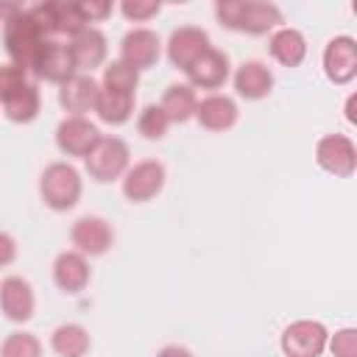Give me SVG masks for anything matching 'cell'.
<instances>
[{
    "mask_svg": "<svg viewBox=\"0 0 357 357\" xmlns=\"http://www.w3.org/2000/svg\"><path fill=\"white\" fill-rule=\"evenodd\" d=\"M326 349L335 357H357V329L354 326H340V329H335V335L329 332Z\"/></svg>",
    "mask_w": 357,
    "mask_h": 357,
    "instance_id": "obj_30",
    "label": "cell"
},
{
    "mask_svg": "<svg viewBox=\"0 0 357 357\" xmlns=\"http://www.w3.org/2000/svg\"><path fill=\"white\" fill-rule=\"evenodd\" d=\"M195 120L204 131H229L237 126L240 120V109H237V100L229 98V95H220V92H212L206 98L198 100L195 106Z\"/></svg>",
    "mask_w": 357,
    "mask_h": 357,
    "instance_id": "obj_18",
    "label": "cell"
},
{
    "mask_svg": "<svg viewBox=\"0 0 357 357\" xmlns=\"http://www.w3.org/2000/svg\"><path fill=\"white\" fill-rule=\"evenodd\" d=\"M56 148L64 156H75V159H86L95 145L100 142V128L98 123H92L89 117H64L56 126Z\"/></svg>",
    "mask_w": 357,
    "mask_h": 357,
    "instance_id": "obj_8",
    "label": "cell"
},
{
    "mask_svg": "<svg viewBox=\"0 0 357 357\" xmlns=\"http://www.w3.org/2000/svg\"><path fill=\"white\" fill-rule=\"evenodd\" d=\"M0 357H42V343L36 335L17 329L0 343Z\"/></svg>",
    "mask_w": 357,
    "mask_h": 357,
    "instance_id": "obj_28",
    "label": "cell"
},
{
    "mask_svg": "<svg viewBox=\"0 0 357 357\" xmlns=\"http://www.w3.org/2000/svg\"><path fill=\"white\" fill-rule=\"evenodd\" d=\"M159 56H162V39H159L156 31H151V28H131V31L123 33V39H120V59L126 64H131L137 73L156 67Z\"/></svg>",
    "mask_w": 357,
    "mask_h": 357,
    "instance_id": "obj_13",
    "label": "cell"
},
{
    "mask_svg": "<svg viewBox=\"0 0 357 357\" xmlns=\"http://www.w3.org/2000/svg\"><path fill=\"white\" fill-rule=\"evenodd\" d=\"M17 259V240L8 231H0V268L11 265Z\"/></svg>",
    "mask_w": 357,
    "mask_h": 357,
    "instance_id": "obj_33",
    "label": "cell"
},
{
    "mask_svg": "<svg viewBox=\"0 0 357 357\" xmlns=\"http://www.w3.org/2000/svg\"><path fill=\"white\" fill-rule=\"evenodd\" d=\"M67 45L73 50V59H75V67L78 70H89V75H92V70H98V67L106 64L109 42H106V36H103L100 28L86 25L78 33H73Z\"/></svg>",
    "mask_w": 357,
    "mask_h": 357,
    "instance_id": "obj_19",
    "label": "cell"
},
{
    "mask_svg": "<svg viewBox=\"0 0 357 357\" xmlns=\"http://www.w3.org/2000/svg\"><path fill=\"white\" fill-rule=\"evenodd\" d=\"M165 181H167L165 165L159 159H142L126 170V176L120 178V187L131 204H148L165 190Z\"/></svg>",
    "mask_w": 357,
    "mask_h": 357,
    "instance_id": "obj_7",
    "label": "cell"
},
{
    "mask_svg": "<svg viewBox=\"0 0 357 357\" xmlns=\"http://www.w3.org/2000/svg\"><path fill=\"white\" fill-rule=\"evenodd\" d=\"M156 357H195L187 346H178V343H167V346H162L159 351H156Z\"/></svg>",
    "mask_w": 357,
    "mask_h": 357,
    "instance_id": "obj_34",
    "label": "cell"
},
{
    "mask_svg": "<svg viewBox=\"0 0 357 357\" xmlns=\"http://www.w3.org/2000/svg\"><path fill=\"white\" fill-rule=\"evenodd\" d=\"M0 312L11 324H28L36 312V296L28 279L22 276H6L0 282Z\"/></svg>",
    "mask_w": 357,
    "mask_h": 357,
    "instance_id": "obj_14",
    "label": "cell"
},
{
    "mask_svg": "<svg viewBox=\"0 0 357 357\" xmlns=\"http://www.w3.org/2000/svg\"><path fill=\"white\" fill-rule=\"evenodd\" d=\"M271 59L282 67H298L307 59V36L298 28H276L268 39Z\"/></svg>",
    "mask_w": 357,
    "mask_h": 357,
    "instance_id": "obj_21",
    "label": "cell"
},
{
    "mask_svg": "<svg viewBox=\"0 0 357 357\" xmlns=\"http://www.w3.org/2000/svg\"><path fill=\"white\" fill-rule=\"evenodd\" d=\"M92 279V268H89V259L78 251H61L56 259H53V284L67 293V296H78L81 290H86Z\"/></svg>",
    "mask_w": 357,
    "mask_h": 357,
    "instance_id": "obj_17",
    "label": "cell"
},
{
    "mask_svg": "<svg viewBox=\"0 0 357 357\" xmlns=\"http://www.w3.org/2000/svg\"><path fill=\"white\" fill-rule=\"evenodd\" d=\"M231 84H234V89H237L240 98H245V100H262V98H268L273 92V73H271V67L265 61L251 59V61H243L234 70Z\"/></svg>",
    "mask_w": 357,
    "mask_h": 357,
    "instance_id": "obj_20",
    "label": "cell"
},
{
    "mask_svg": "<svg viewBox=\"0 0 357 357\" xmlns=\"http://www.w3.org/2000/svg\"><path fill=\"white\" fill-rule=\"evenodd\" d=\"M131 167V148L120 137H100L95 151L84 159V170L95 184H112Z\"/></svg>",
    "mask_w": 357,
    "mask_h": 357,
    "instance_id": "obj_4",
    "label": "cell"
},
{
    "mask_svg": "<svg viewBox=\"0 0 357 357\" xmlns=\"http://www.w3.org/2000/svg\"><path fill=\"white\" fill-rule=\"evenodd\" d=\"M162 112L167 114L170 126L173 123H187L195 117V106H198V95L190 84H170L159 100Z\"/></svg>",
    "mask_w": 357,
    "mask_h": 357,
    "instance_id": "obj_23",
    "label": "cell"
},
{
    "mask_svg": "<svg viewBox=\"0 0 357 357\" xmlns=\"http://www.w3.org/2000/svg\"><path fill=\"white\" fill-rule=\"evenodd\" d=\"M39 112H42V95H39L36 84H31V81H28L17 95H11V98L3 103V114H6V120L20 123V126L33 123V120L39 117Z\"/></svg>",
    "mask_w": 357,
    "mask_h": 357,
    "instance_id": "obj_24",
    "label": "cell"
},
{
    "mask_svg": "<svg viewBox=\"0 0 357 357\" xmlns=\"http://www.w3.org/2000/svg\"><path fill=\"white\" fill-rule=\"evenodd\" d=\"M50 349L56 357H86L92 337L81 324H61L50 332Z\"/></svg>",
    "mask_w": 357,
    "mask_h": 357,
    "instance_id": "obj_22",
    "label": "cell"
},
{
    "mask_svg": "<svg viewBox=\"0 0 357 357\" xmlns=\"http://www.w3.org/2000/svg\"><path fill=\"white\" fill-rule=\"evenodd\" d=\"M167 128H170V120H167V114L162 112L159 103H148V106L139 109V114H137V131H139L142 139H151V142L165 139Z\"/></svg>",
    "mask_w": 357,
    "mask_h": 357,
    "instance_id": "obj_27",
    "label": "cell"
},
{
    "mask_svg": "<svg viewBox=\"0 0 357 357\" xmlns=\"http://www.w3.org/2000/svg\"><path fill=\"white\" fill-rule=\"evenodd\" d=\"M329 329L321 321L298 318L287 324L279 335V349L284 357H321L326 351Z\"/></svg>",
    "mask_w": 357,
    "mask_h": 357,
    "instance_id": "obj_5",
    "label": "cell"
},
{
    "mask_svg": "<svg viewBox=\"0 0 357 357\" xmlns=\"http://www.w3.org/2000/svg\"><path fill=\"white\" fill-rule=\"evenodd\" d=\"M95 114L106 126H123V123H128L134 117V98L131 95H117V92L100 89L98 92V100H95Z\"/></svg>",
    "mask_w": 357,
    "mask_h": 357,
    "instance_id": "obj_25",
    "label": "cell"
},
{
    "mask_svg": "<svg viewBox=\"0 0 357 357\" xmlns=\"http://www.w3.org/2000/svg\"><path fill=\"white\" fill-rule=\"evenodd\" d=\"M159 11H162V3L159 0H126V3H120V14L128 22H148Z\"/></svg>",
    "mask_w": 357,
    "mask_h": 357,
    "instance_id": "obj_31",
    "label": "cell"
},
{
    "mask_svg": "<svg viewBox=\"0 0 357 357\" xmlns=\"http://www.w3.org/2000/svg\"><path fill=\"white\" fill-rule=\"evenodd\" d=\"M321 67H324V75L335 86L351 84L357 75V42H354V36H349V33L332 36L324 47Z\"/></svg>",
    "mask_w": 357,
    "mask_h": 357,
    "instance_id": "obj_10",
    "label": "cell"
},
{
    "mask_svg": "<svg viewBox=\"0 0 357 357\" xmlns=\"http://www.w3.org/2000/svg\"><path fill=\"white\" fill-rule=\"evenodd\" d=\"M84 195V178L70 162H50L39 176V198L53 212H70Z\"/></svg>",
    "mask_w": 357,
    "mask_h": 357,
    "instance_id": "obj_2",
    "label": "cell"
},
{
    "mask_svg": "<svg viewBox=\"0 0 357 357\" xmlns=\"http://www.w3.org/2000/svg\"><path fill=\"white\" fill-rule=\"evenodd\" d=\"M45 42H47V36L36 25V20L28 14V8H17L3 22V47H6L8 59L28 73H31V64L39 56Z\"/></svg>",
    "mask_w": 357,
    "mask_h": 357,
    "instance_id": "obj_3",
    "label": "cell"
},
{
    "mask_svg": "<svg viewBox=\"0 0 357 357\" xmlns=\"http://www.w3.org/2000/svg\"><path fill=\"white\" fill-rule=\"evenodd\" d=\"M315 165L335 178H351L357 173L354 139L346 134H324L315 142Z\"/></svg>",
    "mask_w": 357,
    "mask_h": 357,
    "instance_id": "obj_6",
    "label": "cell"
},
{
    "mask_svg": "<svg viewBox=\"0 0 357 357\" xmlns=\"http://www.w3.org/2000/svg\"><path fill=\"white\" fill-rule=\"evenodd\" d=\"M70 243L73 251L89 257H103L114 245V229L100 215H84L70 226Z\"/></svg>",
    "mask_w": 357,
    "mask_h": 357,
    "instance_id": "obj_9",
    "label": "cell"
},
{
    "mask_svg": "<svg viewBox=\"0 0 357 357\" xmlns=\"http://www.w3.org/2000/svg\"><path fill=\"white\" fill-rule=\"evenodd\" d=\"M354 103H357V95H349V100H346V120H349V123H357V114H354Z\"/></svg>",
    "mask_w": 357,
    "mask_h": 357,
    "instance_id": "obj_35",
    "label": "cell"
},
{
    "mask_svg": "<svg viewBox=\"0 0 357 357\" xmlns=\"http://www.w3.org/2000/svg\"><path fill=\"white\" fill-rule=\"evenodd\" d=\"M209 47H212V45H209V33H206L204 28H198V25H181V28H176V31L167 36L165 53H167V61H170L176 70L187 73L190 64H192L198 56H204Z\"/></svg>",
    "mask_w": 357,
    "mask_h": 357,
    "instance_id": "obj_12",
    "label": "cell"
},
{
    "mask_svg": "<svg viewBox=\"0 0 357 357\" xmlns=\"http://www.w3.org/2000/svg\"><path fill=\"white\" fill-rule=\"evenodd\" d=\"M215 20L226 31L248 33V36H265L276 28H282V8L262 0H218L215 3Z\"/></svg>",
    "mask_w": 357,
    "mask_h": 357,
    "instance_id": "obj_1",
    "label": "cell"
},
{
    "mask_svg": "<svg viewBox=\"0 0 357 357\" xmlns=\"http://www.w3.org/2000/svg\"><path fill=\"white\" fill-rule=\"evenodd\" d=\"M98 92L100 84L89 73H75L70 81L59 86V103L67 112V117H86L89 112H95Z\"/></svg>",
    "mask_w": 357,
    "mask_h": 357,
    "instance_id": "obj_16",
    "label": "cell"
},
{
    "mask_svg": "<svg viewBox=\"0 0 357 357\" xmlns=\"http://www.w3.org/2000/svg\"><path fill=\"white\" fill-rule=\"evenodd\" d=\"M28 84V70H22L14 61L0 64V103H6L11 95H17Z\"/></svg>",
    "mask_w": 357,
    "mask_h": 357,
    "instance_id": "obj_29",
    "label": "cell"
},
{
    "mask_svg": "<svg viewBox=\"0 0 357 357\" xmlns=\"http://www.w3.org/2000/svg\"><path fill=\"white\" fill-rule=\"evenodd\" d=\"M75 11L84 25H92V22H103L114 11V6L106 0H84V3H75Z\"/></svg>",
    "mask_w": 357,
    "mask_h": 357,
    "instance_id": "obj_32",
    "label": "cell"
},
{
    "mask_svg": "<svg viewBox=\"0 0 357 357\" xmlns=\"http://www.w3.org/2000/svg\"><path fill=\"white\" fill-rule=\"evenodd\" d=\"M184 75L192 89H220L231 78V61L223 50L209 47L204 56H198L190 64V70Z\"/></svg>",
    "mask_w": 357,
    "mask_h": 357,
    "instance_id": "obj_15",
    "label": "cell"
},
{
    "mask_svg": "<svg viewBox=\"0 0 357 357\" xmlns=\"http://www.w3.org/2000/svg\"><path fill=\"white\" fill-rule=\"evenodd\" d=\"M31 73L39 78V81H47V84H64L70 81L78 67H75V59H73V50L67 42L61 39H47L39 50V56L33 59L31 64Z\"/></svg>",
    "mask_w": 357,
    "mask_h": 357,
    "instance_id": "obj_11",
    "label": "cell"
},
{
    "mask_svg": "<svg viewBox=\"0 0 357 357\" xmlns=\"http://www.w3.org/2000/svg\"><path fill=\"white\" fill-rule=\"evenodd\" d=\"M137 86H139V73L126 64L123 59H114L103 67V75H100V89H109V92H117V95H137Z\"/></svg>",
    "mask_w": 357,
    "mask_h": 357,
    "instance_id": "obj_26",
    "label": "cell"
}]
</instances>
